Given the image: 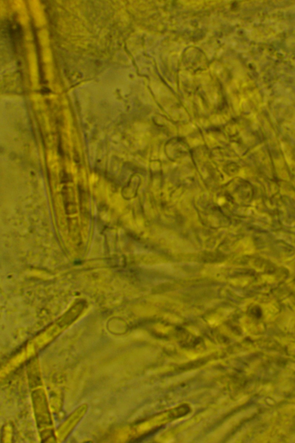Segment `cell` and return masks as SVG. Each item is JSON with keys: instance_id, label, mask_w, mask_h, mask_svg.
I'll return each mask as SVG.
<instances>
[{"instance_id": "6da1fadb", "label": "cell", "mask_w": 295, "mask_h": 443, "mask_svg": "<svg viewBox=\"0 0 295 443\" xmlns=\"http://www.w3.org/2000/svg\"><path fill=\"white\" fill-rule=\"evenodd\" d=\"M141 184V178L138 174L133 175L129 183L122 191L123 197L125 199H133L135 197Z\"/></svg>"}]
</instances>
